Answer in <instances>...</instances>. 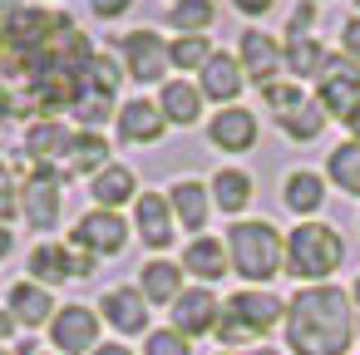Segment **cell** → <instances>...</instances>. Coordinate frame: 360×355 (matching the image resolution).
Listing matches in <instances>:
<instances>
[{
	"instance_id": "bcb514c9",
	"label": "cell",
	"mask_w": 360,
	"mask_h": 355,
	"mask_svg": "<svg viewBox=\"0 0 360 355\" xmlns=\"http://www.w3.org/2000/svg\"><path fill=\"white\" fill-rule=\"evenodd\" d=\"M20 6H25V0H0V25H6V20H11Z\"/></svg>"
},
{
	"instance_id": "f35d334b",
	"label": "cell",
	"mask_w": 360,
	"mask_h": 355,
	"mask_svg": "<svg viewBox=\"0 0 360 355\" xmlns=\"http://www.w3.org/2000/svg\"><path fill=\"white\" fill-rule=\"evenodd\" d=\"M340 50H345V60L360 65V15H350V20L340 25Z\"/></svg>"
},
{
	"instance_id": "83f0119b",
	"label": "cell",
	"mask_w": 360,
	"mask_h": 355,
	"mask_svg": "<svg viewBox=\"0 0 360 355\" xmlns=\"http://www.w3.org/2000/svg\"><path fill=\"white\" fill-rule=\"evenodd\" d=\"M326 183H335L340 193H350V198H360V143H335L330 148V158H326Z\"/></svg>"
},
{
	"instance_id": "7c38bea8",
	"label": "cell",
	"mask_w": 360,
	"mask_h": 355,
	"mask_svg": "<svg viewBox=\"0 0 360 355\" xmlns=\"http://www.w3.org/2000/svg\"><path fill=\"white\" fill-rule=\"evenodd\" d=\"M134 237H139L148 252H163V247H173V237H178V222H173L168 193H139V202H134Z\"/></svg>"
},
{
	"instance_id": "d6a6232c",
	"label": "cell",
	"mask_w": 360,
	"mask_h": 355,
	"mask_svg": "<svg viewBox=\"0 0 360 355\" xmlns=\"http://www.w3.org/2000/svg\"><path fill=\"white\" fill-rule=\"evenodd\" d=\"M212 55H217V50H212L207 35H178V40L168 45V65L183 70V75H202V65H207Z\"/></svg>"
},
{
	"instance_id": "d4e9b609",
	"label": "cell",
	"mask_w": 360,
	"mask_h": 355,
	"mask_svg": "<svg viewBox=\"0 0 360 355\" xmlns=\"http://www.w3.org/2000/svg\"><path fill=\"white\" fill-rule=\"evenodd\" d=\"M183 271H193L202 286H207V281H222V276H232L227 242H217V237H193V242L183 247Z\"/></svg>"
},
{
	"instance_id": "ba28073f",
	"label": "cell",
	"mask_w": 360,
	"mask_h": 355,
	"mask_svg": "<svg viewBox=\"0 0 360 355\" xmlns=\"http://www.w3.org/2000/svg\"><path fill=\"white\" fill-rule=\"evenodd\" d=\"M129 237H134V227H129V222H124L119 212L89 207L84 217H75L70 247H79V252H89V257L99 262V257H119V252L129 247Z\"/></svg>"
},
{
	"instance_id": "d6986e66",
	"label": "cell",
	"mask_w": 360,
	"mask_h": 355,
	"mask_svg": "<svg viewBox=\"0 0 360 355\" xmlns=\"http://www.w3.org/2000/svg\"><path fill=\"white\" fill-rule=\"evenodd\" d=\"M202 89L193 84V79H163L158 84V114L173 124V129H193L198 119H202Z\"/></svg>"
},
{
	"instance_id": "f5cc1de1",
	"label": "cell",
	"mask_w": 360,
	"mask_h": 355,
	"mask_svg": "<svg viewBox=\"0 0 360 355\" xmlns=\"http://www.w3.org/2000/svg\"><path fill=\"white\" fill-rule=\"evenodd\" d=\"M222 355H232V350H222Z\"/></svg>"
},
{
	"instance_id": "ee69618b",
	"label": "cell",
	"mask_w": 360,
	"mask_h": 355,
	"mask_svg": "<svg viewBox=\"0 0 360 355\" xmlns=\"http://www.w3.org/2000/svg\"><path fill=\"white\" fill-rule=\"evenodd\" d=\"M345 129H350V143H360V104L345 114Z\"/></svg>"
},
{
	"instance_id": "277c9868",
	"label": "cell",
	"mask_w": 360,
	"mask_h": 355,
	"mask_svg": "<svg viewBox=\"0 0 360 355\" xmlns=\"http://www.w3.org/2000/svg\"><path fill=\"white\" fill-rule=\"evenodd\" d=\"M340 262H345V237L330 222L311 217L286 232V276H296L306 286H326V276L340 271Z\"/></svg>"
},
{
	"instance_id": "4316f807",
	"label": "cell",
	"mask_w": 360,
	"mask_h": 355,
	"mask_svg": "<svg viewBox=\"0 0 360 355\" xmlns=\"http://www.w3.org/2000/svg\"><path fill=\"white\" fill-rule=\"evenodd\" d=\"M30 281H40V286H60V281H70L75 276V247L70 242H40L35 252H30Z\"/></svg>"
},
{
	"instance_id": "e575fe53",
	"label": "cell",
	"mask_w": 360,
	"mask_h": 355,
	"mask_svg": "<svg viewBox=\"0 0 360 355\" xmlns=\"http://www.w3.org/2000/svg\"><path fill=\"white\" fill-rule=\"evenodd\" d=\"M143 355H193V340H188V335H178L173 325H163V330H148Z\"/></svg>"
},
{
	"instance_id": "681fc988",
	"label": "cell",
	"mask_w": 360,
	"mask_h": 355,
	"mask_svg": "<svg viewBox=\"0 0 360 355\" xmlns=\"http://www.w3.org/2000/svg\"><path fill=\"white\" fill-rule=\"evenodd\" d=\"M0 355H15V350H6V345H0Z\"/></svg>"
},
{
	"instance_id": "d590c367",
	"label": "cell",
	"mask_w": 360,
	"mask_h": 355,
	"mask_svg": "<svg viewBox=\"0 0 360 355\" xmlns=\"http://www.w3.org/2000/svg\"><path fill=\"white\" fill-rule=\"evenodd\" d=\"M20 217V183L11 178V163L0 158V222Z\"/></svg>"
},
{
	"instance_id": "5b68a950",
	"label": "cell",
	"mask_w": 360,
	"mask_h": 355,
	"mask_svg": "<svg viewBox=\"0 0 360 355\" xmlns=\"http://www.w3.org/2000/svg\"><path fill=\"white\" fill-rule=\"evenodd\" d=\"M276 321H286V301H276L271 291H262V286H247V291H237L232 301H222V321H217V340L227 345V350H252Z\"/></svg>"
},
{
	"instance_id": "7402d4cb",
	"label": "cell",
	"mask_w": 360,
	"mask_h": 355,
	"mask_svg": "<svg viewBox=\"0 0 360 355\" xmlns=\"http://www.w3.org/2000/svg\"><path fill=\"white\" fill-rule=\"evenodd\" d=\"M6 311L15 316V325H50L55 321V296H50V286H40V281H15L11 286V296H6Z\"/></svg>"
},
{
	"instance_id": "cb8c5ba5",
	"label": "cell",
	"mask_w": 360,
	"mask_h": 355,
	"mask_svg": "<svg viewBox=\"0 0 360 355\" xmlns=\"http://www.w3.org/2000/svg\"><path fill=\"white\" fill-rule=\"evenodd\" d=\"M89 198H94V207H104V212H119L124 202H139V178H134V168H129V163H109L104 173H94Z\"/></svg>"
},
{
	"instance_id": "e0dca14e",
	"label": "cell",
	"mask_w": 360,
	"mask_h": 355,
	"mask_svg": "<svg viewBox=\"0 0 360 355\" xmlns=\"http://www.w3.org/2000/svg\"><path fill=\"white\" fill-rule=\"evenodd\" d=\"M257 134H262V129H257V114L242 109V104L212 114V124H207V138H212V148H222V153H247V148H257Z\"/></svg>"
},
{
	"instance_id": "836d02e7",
	"label": "cell",
	"mask_w": 360,
	"mask_h": 355,
	"mask_svg": "<svg viewBox=\"0 0 360 355\" xmlns=\"http://www.w3.org/2000/svg\"><path fill=\"white\" fill-rule=\"evenodd\" d=\"M262 99H266V109L281 119V114H291L296 104H306L311 94H306L301 84H291V79H276V84H266V89H262Z\"/></svg>"
},
{
	"instance_id": "4fadbf2b",
	"label": "cell",
	"mask_w": 360,
	"mask_h": 355,
	"mask_svg": "<svg viewBox=\"0 0 360 355\" xmlns=\"http://www.w3.org/2000/svg\"><path fill=\"white\" fill-rule=\"evenodd\" d=\"M222 321V301L212 296V286H188L178 301H173V330L198 340V335H212Z\"/></svg>"
},
{
	"instance_id": "8d00e7d4",
	"label": "cell",
	"mask_w": 360,
	"mask_h": 355,
	"mask_svg": "<svg viewBox=\"0 0 360 355\" xmlns=\"http://www.w3.org/2000/svg\"><path fill=\"white\" fill-rule=\"evenodd\" d=\"M311 25H316V0H301V6H296V15H291V25H286V40L306 35Z\"/></svg>"
},
{
	"instance_id": "30bf717a",
	"label": "cell",
	"mask_w": 360,
	"mask_h": 355,
	"mask_svg": "<svg viewBox=\"0 0 360 355\" xmlns=\"http://www.w3.org/2000/svg\"><path fill=\"white\" fill-rule=\"evenodd\" d=\"M119 55H124V75L134 84H163V75L173 70L168 65V45L153 30H129L119 40Z\"/></svg>"
},
{
	"instance_id": "8992f818",
	"label": "cell",
	"mask_w": 360,
	"mask_h": 355,
	"mask_svg": "<svg viewBox=\"0 0 360 355\" xmlns=\"http://www.w3.org/2000/svg\"><path fill=\"white\" fill-rule=\"evenodd\" d=\"M65 212V168H30L20 183V217L35 232H55Z\"/></svg>"
},
{
	"instance_id": "f907efd6",
	"label": "cell",
	"mask_w": 360,
	"mask_h": 355,
	"mask_svg": "<svg viewBox=\"0 0 360 355\" xmlns=\"http://www.w3.org/2000/svg\"><path fill=\"white\" fill-rule=\"evenodd\" d=\"M30 6H45V0H30Z\"/></svg>"
},
{
	"instance_id": "6da1fadb",
	"label": "cell",
	"mask_w": 360,
	"mask_h": 355,
	"mask_svg": "<svg viewBox=\"0 0 360 355\" xmlns=\"http://www.w3.org/2000/svg\"><path fill=\"white\" fill-rule=\"evenodd\" d=\"M124 65L75 25V15L55 6H25L0 25V84L15 94L20 114H70L79 134H99L114 119V99L124 84Z\"/></svg>"
},
{
	"instance_id": "ab89813d",
	"label": "cell",
	"mask_w": 360,
	"mask_h": 355,
	"mask_svg": "<svg viewBox=\"0 0 360 355\" xmlns=\"http://www.w3.org/2000/svg\"><path fill=\"white\" fill-rule=\"evenodd\" d=\"M271 6H276V0H232V11H242V15H252V20H257V15H266Z\"/></svg>"
},
{
	"instance_id": "5bb4252c",
	"label": "cell",
	"mask_w": 360,
	"mask_h": 355,
	"mask_svg": "<svg viewBox=\"0 0 360 355\" xmlns=\"http://www.w3.org/2000/svg\"><path fill=\"white\" fill-rule=\"evenodd\" d=\"M99 316L119 335H148V296L139 286H109L99 296Z\"/></svg>"
},
{
	"instance_id": "f546056e",
	"label": "cell",
	"mask_w": 360,
	"mask_h": 355,
	"mask_svg": "<svg viewBox=\"0 0 360 355\" xmlns=\"http://www.w3.org/2000/svg\"><path fill=\"white\" fill-rule=\"evenodd\" d=\"M321 70H326V50H321L316 35H296V40H286V75H296V79H316Z\"/></svg>"
},
{
	"instance_id": "c3c4849f",
	"label": "cell",
	"mask_w": 360,
	"mask_h": 355,
	"mask_svg": "<svg viewBox=\"0 0 360 355\" xmlns=\"http://www.w3.org/2000/svg\"><path fill=\"white\" fill-rule=\"evenodd\" d=\"M242 355H281V350H266V345H252V350H242Z\"/></svg>"
},
{
	"instance_id": "484cf974",
	"label": "cell",
	"mask_w": 360,
	"mask_h": 355,
	"mask_svg": "<svg viewBox=\"0 0 360 355\" xmlns=\"http://www.w3.org/2000/svg\"><path fill=\"white\" fill-rule=\"evenodd\" d=\"M207 193H212V207H222L232 222L252 207V173L247 168H217L212 173V183H207Z\"/></svg>"
},
{
	"instance_id": "ffe728a7",
	"label": "cell",
	"mask_w": 360,
	"mask_h": 355,
	"mask_svg": "<svg viewBox=\"0 0 360 355\" xmlns=\"http://www.w3.org/2000/svg\"><path fill=\"white\" fill-rule=\"evenodd\" d=\"M114 124H119V138L124 143H163V134H168V119L158 114L153 99H129L114 114Z\"/></svg>"
},
{
	"instance_id": "f6af8a7d",
	"label": "cell",
	"mask_w": 360,
	"mask_h": 355,
	"mask_svg": "<svg viewBox=\"0 0 360 355\" xmlns=\"http://www.w3.org/2000/svg\"><path fill=\"white\" fill-rule=\"evenodd\" d=\"M89 355H134V350H129V345H119V340H109V345H94Z\"/></svg>"
},
{
	"instance_id": "44dd1931",
	"label": "cell",
	"mask_w": 360,
	"mask_h": 355,
	"mask_svg": "<svg viewBox=\"0 0 360 355\" xmlns=\"http://www.w3.org/2000/svg\"><path fill=\"white\" fill-rule=\"evenodd\" d=\"M183 262H168V257H148L139 266V291L148 296V306H173L188 286H183Z\"/></svg>"
},
{
	"instance_id": "9c48e42d",
	"label": "cell",
	"mask_w": 360,
	"mask_h": 355,
	"mask_svg": "<svg viewBox=\"0 0 360 355\" xmlns=\"http://www.w3.org/2000/svg\"><path fill=\"white\" fill-rule=\"evenodd\" d=\"M237 65H242L247 84L266 89V84H276V79L286 75V45H276L266 30H242V40H237Z\"/></svg>"
},
{
	"instance_id": "9a60e30c",
	"label": "cell",
	"mask_w": 360,
	"mask_h": 355,
	"mask_svg": "<svg viewBox=\"0 0 360 355\" xmlns=\"http://www.w3.org/2000/svg\"><path fill=\"white\" fill-rule=\"evenodd\" d=\"M70 148H75V134L65 119H35L25 129V153H30V168H55V163H70Z\"/></svg>"
},
{
	"instance_id": "74e56055",
	"label": "cell",
	"mask_w": 360,
	"mask_h": 355,
	"mask_svg": "<svg viewBox=\"0 0 360 355\" xmlns=\"http://www.w3.org/2000/svg\"><path fill=\"white\" fill-rule=\"evenodd\" d=\"M89 11H94V20H124L134 11V0H89Z\"/></svg>"
},
{
	"instance_id": "ac0fdd59",
	"label": "cell",
	"mask_w": 360,
	"mask_h": 355,
	"mask_svg": "<svg viewBox=\"0 0 360 355\" xmlns=\"http://www.w3.org/2000/svg\"><path fill=\"white\" fill-rule=\"evenodd\" d=\"M168 207H173V222H178L183 232H202L207 217H212V193H207V183H198V178H178V183L168 188Z\"/></svg>"
},
{
	"instance_id": "7bdbcfd3",
	"label": "cell",
	"mask_w": 360,
	"mask_h": 355,
	"mask_svg": "<svg viewBox=\"0 0 360 355\" xmlns=\"http://www.w3.org/2000/svg\"><path fill=\"white\" fill-rule=\"evenodd\" d=\"M11 330H15V316H11L6 306H0V345H6V340H11Z\"/></svg>"
},
{
	"instance_id": "b9f144b4",
	"label": "cell",
	"mask_w": 360,
	"mask_h": 355,
	"mask_svg": "<svg viewBox=\"0 0 360 355\" xmlns=\"http://www.w3.org/2000/svg\"><path fill=\"white\" fill-rule=\"evenodd\" d=\"M11 252H15V232H11L6 222H0V262H6Z\"/></svg>"
},
{
	"instance_id": "52a82bcc",
	"label": "cell",
	"mask_w": 360,
	"mask_h": 355,
	"mask_svg": "<svg viewBox=\"0 0 360 355\" xmlns=\"http://www.w3.org/2000/svg\"><path fill=\"white\" fill-rule=\"evenodd\" d=\"M316 104L326 119H340L360 104V65L345 55H326V70L316 75Z\"/></svg>"
},
{
	"instance_id": "3957f363",
	"label": "cell",
	"mask_w": 360,
	"mask_h": 355,
	"mask_svg": "<svg viewBox=\"0 0 360 355\" xmlns=\"http://www.w3.org/2000/svg\"><path fill=\"white\" fill-rule=\"evenodd\" d=\"M227 262L247 286H266L286 271V237L266 217H237L227 227Z\"/></svg>"
},
{
	"instance_id": "7a4b0ae2",
	"label": "cell",
	"mask_w": 360,
	"mask_h": 355,
	"mask_svg": "<svg viewBox=\"0 0 360 355\" xmlns=\"http://www.w3.org/2000/svg\"><path fill=\"white\" fill-rule=\"evenodd\" d=\"M286 350L291 355H345L360 335L355 301L345 286H301L286 301Z\"/></svg>"
},
{
	"instance_id": "1f68e13d",
	"label": "cell",
	"mask_w": 360,
	"mask_h": 355,
	"mask_svg": "<svg viewBox=\"0 0 360 355\" xmlns=\"http://www.w3.org/2000/svg\"><path fill=\"white\" fill-rule=\"evenodd\" d=\"M109 138L104 134H75V148H70V173H104L109 168Z\"/></svg>"
},
{
	"instance_id": "7dc6e473",
	"label": "cell",
	"mask_w": 360,
	"mask_h": 355,
	"mask_svg": "<svg viewBox=\"0 0 360 355\" xmlns=\"http://www.w3.org/2000/svg\"><path fill=\"white\" fill-rule=\"evenodd\" d=\"M350 301H355V325H360V276H355V286H350Z\"/></svg>"
},
{
	"instance_id": "f1b7e54d",
	"label": "cell",
	"mask_w": 360,
	"mask_h": 355,
	"mask_svg": "<svg viewBox=\"0 0 360 355\" xmlns=\"http://www.w3.org/2000/svg\"><path fill=\"white\" fill-rule=\"evenodd\" d=\"M217 20V6L212 0H173V11H168V25L178 35H207Z\"/></svg>"
},
{
	"instance_id": "4dcf8cb0",
	"label": "cell",
	"mask_w": 360,
	"mask_h": 355,
	"mask_svg": "<svg viewBox=\"0 0 360 355\" xmlns=\"http://www.w3.org/2000/svg\"><path fill=\"white\" fill-rule=\"evenodd\" d=\"M276 129H281L291 143H311V138H321L326 114H321V104H316V99H306V104H296L291 114H281V119H276Z\"/></svg>"
},
{
	"instance_id": "60d3db41",
	"label": "cell",
	"mask_w": 360,
	"mask_h": 355,
	"mask_svg": "<svg viewBox=\"0 0 360 355\" xmlns=\"http://www.w3.org/2000/svg\"><path fill=\"white\" fill-rule=\"evenodd\" d=\"M15 119V94H11V84H0V124H11Z\"/></svg>"
},
{
	"instance_id": "816d5d0a",
	"label": "cell",
	"mask_w": 360,
	"mask_h": 355,
	"mask_svg": "<svg viewBox=\"0 0 360 355\" xmlns=\"http://www.w3.org/2000/svg\"><path fill=\"white\" fill-rule=\"evenodd\" d=\"M355 11H360V0H355Z\"/></svg>"
},
{
	"instance_id": "603a6c76",
	"label": "cell",
	"mask_w": 360,
	"mask_h": 355,
	"mask_svg": "<svg viewBox=\"0 0 360 355\" xmlns=\"http://www.w3.org/2000/svg\"><path fill=\"white\" fill-rule=\"evenodd\" d=\"M281 202H286L301 222H311V217L326 207V173L291 168V173H286V183H281Z\"/></svg>"
},
{
	"instance_id": "8fae6325",
	"label": "cell",
	"mask_w": 360,
	"mask_h": 355,
	"mask_svg": "<svg viewBox=\"0 0 360 355\" xmlns=\"http://www.w3.org/2000/svg\"><path fill=\"white\" fill-rule=\"evenodd\" d=\"M50 345L65 355H89L99 345V311L94 306H60L50 321Z\"/></svg>"
},
{
	"instance_id": "2e32d148",
	"label": "cell",
	"mask_w": 360,
	"mask_h": 355,
	"mask_svg": "<svg viewBox=\"0 0 360 355\" xmlns=\"http://www.w3.org/2000/svg\"><path fill=\"white\" fill-rule=\"evenodd\" d=\"M198 89H202V99H212V104L232 109V104H237V94L247 89V75H242L237 55L217 50V55H212V60L202 65V75H198Z\"/></svg>"
}]
</instances>
